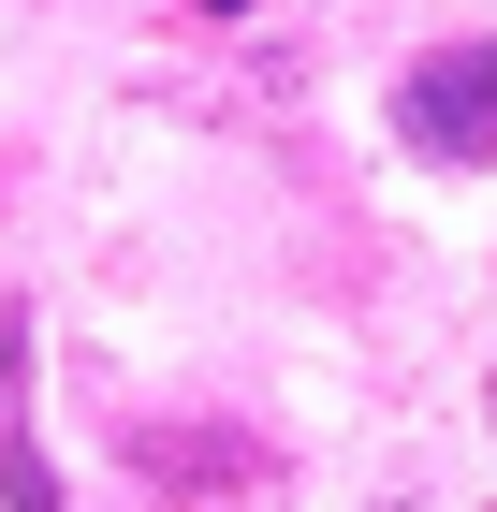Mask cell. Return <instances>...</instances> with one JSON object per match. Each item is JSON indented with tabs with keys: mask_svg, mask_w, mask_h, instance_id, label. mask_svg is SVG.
<instances>
[{
	"mask_svg": "<svg viewBox=\"0 0 497 512\" xmlns=\"http://www.w3.org/2000/svg\"><path fill=\"white\" fill-rule=\"evenodd\" d=\"M395 132L424 161H497V44H439L395 74Z\"/></svg>",
	"mask_w": 497,
	"mask_h": 512,
	"instance_id": "1",
	"label": "cell"
}]
</instances>
